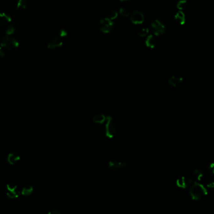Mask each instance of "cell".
Listing matches in <instances>:
<instances>
[{
    "mask_svg": "<svg viewBox=\"0 0 214 214\" xmlns=\"http://www.w3.org/2000/svg\"><path fill=\"white\" fill-rule=\"evenodd\" d=\"M207 190L206 188L201 184L195 182L194 184L190 188V194L192 199L194 201H202L207 195Z\"/></svg>",
    "mask_w": 214,
    "mask_h": 214,
    "instance_id": "1",
    "label": "cell"
},
{
    "mask_svg": "<svg viewBox=\"0 0 214 214\" xmlns=\"http://www.w3.org/2000/svg\"><path fill=\"white\" fill-rule=\"evenodd\" d=\"M118 126L111 116H107V120L105 122V133L106 136L109 138H113L117 133Z\"/></svg>",
    "mask_w": 214,
    "mask_h": 214,
    "instance_id": "2",
    "label": "cell"
},
{
    "mask_svg": "<svg viewBox=\"0 0 214 214\" xmlns=\"http://www.w3.org/2000/svg\"><path fill=\"white\" fill-rule=\"evenodd\" d=\"M18 41L11 36L6 35L1 41V46L7 50H13L19 46Z\"/></svg>",
    "mask_w": 214,
    "mask_h": 214,
    "instance_id": "3",
    "label": "cell"
},
{
    "mask_svg": "<svg viewBox=\"0 0 214 214\" xmlns=\"http://www.w3.org/2000/svg\"><path fill=\"white\" fill-rule=\"evenodd\" d=\"M6 194L7 197L10 199H18L21 195V189L18 185L13 184H9L6 185Z\"/></svg>",
    "mask_w": 214,
    "mask_h": 214,
    "instance_id": "4",
    "label": "cell"
},
{
    "mask_svg": "<svg viewBox=\"0 0 214 214\" xmlns=\"http://www.w3.org/2000/svg\"><path fill=\"white\" fill-rule=\"evenodd\" d=\"M152 30L155 36H159L163 34L166 31L165 24L158 19L155 20L151 24Z\"/></svg>",
    "mask_w": 214,
    "mask_h": 214,
    "instance_id": "5",
    "label": "cell"
},
{
    "mask_svg": "<svg viewBox=\"0 0 214 214\" xmlns=\"http://www.w3.org/2000/svg\"><path fill=\"white\" fill-rule=\"evenodd\" d=\"M113 26V22L112 21L111 19L108 18L102 19L100 21L99 28L104 33H110L112 30Z\"/></svg>",
    "mask_w": 214,
    "mask_h": 214,
    "instance_id": "6",
    "label": "cell"
},
{
    "mask_svg": "<svg viewBox=\"0 0 214 214\" xmlns=\"http://www.w3.org/2000/svg\"><path fill=\"white\" fill-rule=\"evenodd\" d=\"M108 166L113 171H118L127 166V162L118 160H111L108 162Z\"/></svg>",
    "mask_w": 214,
    "mask_h": 214,
    "instance_id": "7",
    "label": "cell"
},
{
    "mask_svg": "<svg viewBox=\"0 0 214 214\" xmlns=\"http://www.w3.org/2000/svg\"><path fill=\"white\" fill-rule=\"evenodd\" d=\"M63 45L62 38L60 36H56L53 37L48 42L47 47L50 50H55L56 48H60Z\"/></svg>",
    "mask_w": 214,
    "mask_h": 214,
    "instance_id": "8",
    "label": "cell"
},
{
    "mask_svg": "<svg viewBox=\"0 0 214 214\" xmlns=\"http://www.w3.org/2000/svg\"><path fill=\"white\" fill-rule=\"evenodd\" d=\"M193 183V181L191 179L186 177H181L178 179L176 181L177 185L182 189H186L188 187L190 186Z\"/></svg>",
    "mask_w": 214,
    "mask_h": 214,
    "instance_id": "9",
    "label": "cell"
},
{
    "mask_svg": "<svg viewBox=\"0 0 214 214\" xmlns=\"http://www.w3.org/2000/svg\"><path fill=\"white\" fill-rule=\"evenodd\" d=\"M184 82V78L179 76L173 75L168 80V84L174 88L180 87Z\"/></svg>",
    "mask_w": 214,
    "mask_h": 214,
    "instance_id": "10",
    "label": "cell"
},
{
    "mask_svg": "<svg viewBox=\"0 0 214 214\" xmlns=\"http://www.w3.org/2000/svg\"><path fill=\"white\" fill-rule=\"evenodd\" d=\"M130 19L134 24H141L144 21V16L141 12L135 11L131 14Z\"/></svg>",
    "mask_w": 214,
    "mask_h": 214,
    "instance_id": "11",
    "label": "cell"
},
{
    "mask_svg": "<svg viewBox=\"0 0 214 214\" xmlns=\"http://www.w3.org/2000/svg\"><path fill=\"white\" fill-rule=\"evenodd\" d=\"M174 20L180 25L185 24L186 23V16L185 13L183 11L179 10L174 16Z\"/></svg>",
    "mask_w": 214,
    "mask_h": 214,
    "instance_id": "12",
    "label": "cell"
},
{
    "mask_svg": "<svg viewBox=\"0 0 214 214\" xmlns=\"http://www.w3.org/2000/svg\"><path fill=\"white\" fill-rule=\"evenodd\" d=\"M11 23V18L8 14L0 13V25L3 26H7Z\"/></svg>",
    "mask_w": 214,
    "mask_h": 214,
    "instance_id": "13",
    "label": "cell"
},
{
    "mask_svg": "<svg viewBox=\"0 0 214 214\" xmlns=\"http://www.w3.org/2000/svg\"><path fill=\"white\" fill-rule=\"evenodd\" d=\"M146 46L150 48H153L157 45V39L155 35H150L147 36L145 40Z\"/></svg>",
    "mask_w": 214,
    "mask_h": 214,
    "instance_id": "14",
    "label": "cell"
},
{
    "mask_svg": "<svg viewBox=\"0 0 214 214\" xmlns=\"http://www.w3.org/2000/svg\"><path fill=\"white\" fill-rule=\"evenodd\" d=\"M20 160V156L16 153H11L8 155L7 161L10 165H14Z\"/></svg>",
    "mask_w": 214,
    "mask_h": 214,
    "instance_id": "15",
    "label": "cell"
},
{
    "mask_svg": "<svg viewBox=\"0 0 214 214\" xmlns=\"http://www.w3.org/2000/svg\"><path fill=\"white\" fill-rule=\"evenodd\" d=\"M33 187L31 185H26L21 189V194L23 196L28 197L33 193Z\"/></svg>",
    "mask_w": 214,
    "mask_h": 214,
    "instance_id": "16",
    "label": "cell"
},
{
    "mask_svg": "<svg viewBox=\"0 0 214 214\" xmlns=\"http://www.w3.org/2000/svg\"><path fill=\"white\" fill-rule=\"evenodd\" d=\"M17 29H18L17 24L11 23L9 25L6 26V28L4 30V33L6 35L11 36L17 31Z\"/></svg>",
    "mask_w": 214,
    "mask_h": 214,
    "instance_id": "17",
    "label": "cell"
},
{
    "mask_svg": "<svg viewBox=\"0 0 214 214\" xmlns=\"http://www.w3.org/2000/svg\"><path fill=\"white\" fill-rule=\"evenodd\" d=\"M106 120H107V116L105 115L104 114H102V113L96 114L94 116L93 119H92L93 121L95 123H97V124L105 123Z\"/></svg>",
    "mask_w": 214,
    "mask_h": 214,
    "instance_id": "18",
    "label": "cell"
},
{
    "mask_svg": "<svg viewBox=\"0 0 214 214\" xmlns=\"http://www.w3.org/2000/svg\"><path fill=\"white\" fill-rule=\"evenodd\" d=\"M193 176L196 180L195 182H201L204 178V173L201 170L195 169L193 172Z\"/></svg>",
    "mask_w": 214,
    "mask_h": 214,
    "instance_id": "19",
    "label": "cell"
},
{
    "mask_svg": "<svg viewBox=\"0 0 214 214\" xmlns=\"http://www.w3.org/2000/svg\"><path fill=\"white\" fill-rule=\"evenodd\" d=\"M187 0H179L177 3V8L180 11H184L187 6Z\"/></svg>",
    "mask_w": 214,
    "mask_h": 214,
    "instance_id": "20",
    "label": "cell"
},
{
    "mask_svg": "<svg viewBox=\"0 0 214 214\" xmlns=\"http://www.w3.org/2000/svg\"><path fill=\"white\" fill-rule=\"evenodd\" d=\"M28 4V0H18L17 9H25Z\"/></svg>",
    "mask_w": 214,
    "mask_h": 214,
    "instance_id": "21",
    "label": "cell"
},
{
    "mask_svg": "<svg viewBox=\"0 0 214 214\" xmlns=\"http://www.w3.org/2000/svg\"><path fill=\"white\" fill-rule=\"evenodd\" d=\"M148 31L149 30L148 28H140L137 31V34L139 36L143 37L147 35V34L148 33Z\"/></svg>",
    "mask_w": 214,
    "mask_h": 214,
    "instance_id": "22",
    "label": "cell"
},
{
    "mask_svg": "<svg viewBox=\"0 0 214 214\" xmlns=\"http://www.w3.org/2000/svg\"><path fill=\"white\" fill-rule=\"evenodd\" d=\"M206 186L210 189L214 188V177L209 179L206 182Z\"/></svg>",
    "mask_w": 214,
    "mask_h": 214,
    "instance_id": "23",
    "label": "cell"
},
{
    "mask_svg": "<svg viewBox=\"0 0 214 214\" xmlns=\"http://www.w3.org/2000/svg\"><path fill=\"white\" fill-rule=\"evenodd\" d=\"M120 14L123 17H126L130 14V11L125 8H121L120 9Z\"/></svg>",
    "mask_w": 214,
    "mask_h": 214,
    "instance_id": "24",
    "label": "cell"
},
{
    "mask_svg": "<svg viewBox=\"0 0 214 214\" xmlns=\"http://www.w3.org/2000/svg\"><path fill=\"white\" fill-rule=\"evenodd\" d=\"M117 15H118V13H117L116 11H115V10H111V11H110L108 13V18H109V19H110L112 20V19L116 18V16H117Z\"/></svg>",
    "mask_w": 214,
    "mask_h": 214,
    "instance_id": "25",
    "label": "cell"
},
{
    "mask_svg": "<svg viewBox=\"0 0 214 214\" xmlns=\"http://www.w3.org/2000/svg\"><path fill=\"white\" fill-rule=\"evenodd\" d=\"M67 33H68V32H67V30L66 29L62 28L59 31V36L62 38H63L67 35Z\"/></svg>",
    "mask_w": 214,
    "mask_h": 214,
    "instance_id": "26",
    "label": "cell"
},
{
    "mask_svg": "<svg viewBox=\"0 0 214 214\" xmlns=\"http://www.w3.org/2000/svg\"><path fill=\"white\" fill-rule=\"evenodd\" d=\"M209 170L210 173L214 176V162L211 163L209 167Z\"/></svg>",
    "mask_w": 214,
    "mask_h": 214,
    "instance_id": "27",
    "label": "cell"
},
{
    "mask_svg": "<svg viewBox=\"0 0 214 214\" xmlns=\"http://www.w3.org/2000/svg\"><path fill=\"white\" fill-rule=\"evenodd\" d=\"M46 214H62V213L59 211L54 209V210H51L49 212H47Z\"/></svg>",
    "mask_w": 214,
    "mask_h": 214,
    "instance_id": "28",
    "label": "cell"
},
{
    "mask_svg": "<svg viewBox=\"0 0 214 214\" xmlns=\"http://www.w3.org/2000/svg\"><path fill=\"white\" fill-rule=\"evenodd\" d=\"M5 56V52L4 49L1 46L0 47V58H3Z\"/></svg>",
    "mask_w": 214,
    "mask_h": 214,
    "instance_id": "29",
    "label": "cell"
},
{
    "mask_svg": "<svg viewBox=\"0 0 214 214\" xmlns=\"http://www.w3.org/2000/svg\"><path fill=\"white\" fill-rule=\"evenodd\" d=\"M38 214H46V212H41V213Z\"/></svg>",
    "mask_w": 214,
    "mask_h": 214,
    "instance_id": "30",
    "label": "cell"
},
{
    "mask_svg": "<svg viewBox=\"0 0 214 214\" xmlns=\"http://www.w3.org/2000/svg\"><path fill=\"white\" fill-rule=\"evenodd\" d=\"M120 1H126V0H120Z\"/></svg>",
    "mask_w": 214,
    "mask_h": 214,
    "instance_id": "31",
    "label": "cell"
}]
</instances>
